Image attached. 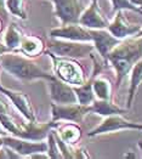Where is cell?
Wrapping results in <instances>:
<instances>
[{
  "instance_id": "15",
  "label": "cell",
  "mask_w": 142,
  "mask_h": 159,
  "mask_svg": "<svg viewBox=\"0 0 142 159\" xmlns=\"http://www.w3.org/2000/svg\"><path fill=\"white\" fill-rule=\"evenodd\" d=\"M128 124L129 120L121 117V114H114V116H108L106 117V119L98 124L95 129L90 130L88 133L89 137H95L98 135H103V134L109 133H117V131H121V130H128Z\"/></svg>"
},
{
  "instance_id": "13",
  "label": "cell",
  "mask_w": 142,
  "mask_h": 159,
  "mask_svg": "<svg viewBox=\"0 0 142 159\" xmlns=\"http://www.w3.org/2000/svg\"><path fill=\"white\" fill-rule=\"evenodd\" d=\"M79 23L88 29H106L108 21L106 20L98 6V1H91L90 5L80 15Z\"/></svg>"
},
{
  "instance_id": "35",
  "label": "cell",
  "mask_w": 142,
  "mask_h": 159,
  "mask_svg": "<svg viewBox=\"0 0 142 159\" xmlns=\"http://www.w3.org/2000/svg\"><path fill=\"white\" fill-rule=\"evenodd\" d=\"M90 1H98V0H90Z\"/></svg>"
},
{
  "instance_id": "10",
  "label": "cell",
  "mask_w": 142,
  "mask_h": 159,
  "mask_svg": "<svg viewBox=\"0 0 142 159\" xmlns=\"http://www.w3.org/2000/svg\"><path fill=\"white\" fill-rule=\"evenodd\" d=\"M113 18V21L108 25L107 29L118 39L123 40L130 38V37H135L140 30H141V25H134L130 23L129 20L126 18V16L124 15L123 10H118Z\"/></svg>"
},
{
  "instance_id": "21",
  "label": "cell",
  "mask_w": 142,
  "mask_h": 159,
  "mask_svg": "<svg viewBox=\"0 0 142 159\" xmlns=\"http://www.w3.org/2000/svg\"><path fill=\"white\" fill-rule=\"evenodd\" d=\"M23 35L25 34L21 32V29L17 27V25L11 23L6 29V33H5V37H4V44L11 51H17L20 45H21Z\"/></svg>"
},
{
  "instance_id": "5",
  "label": "cell",
  "mask_w": 142,
  "mask_h": 159,
  "mask_svg": "<svg viewBox=\"0 0 142 159\" xmlns=\"http://www.w3.org/2000/svg\"><path fill=\"white\" fill-rule=\"evenodd\" d=\"M53 4L55 16L61 22V26L68 23H79V18L85 10L81 0H50Z\"/></svg>"
},
{
  "instance_id": "14",
  "label": "cell",
  "mask_w": 142,
  "mask_h": 159,
  "mask_svg": "<svg viewBox=\"0 0 142 159\" xmlns=\"http://www.w3.org/2000/svg\"><path fill=\"white\" fill-rule=\"evenodd\" d=\"M53 131L60 140H62L65 143L69 146H76L80 141L83 135L81 128L79 126L78 123H74V121H65V123L56 121Z\"/></svg>"
},
{
  "instance_id": "3",
  "label": "cell",
  "mask_w": 142,
  "mask_h": 159,
  "mask_svg": "<svg viewBox=\"0 0 142 159\" xmlns=\"http://www.w3.org/2000/svg\"><path fill=\"white\" fill-rule=\"evenodd\" d=\"M45 53L51 58L53 75L72 86H78L84 84L88 78L83 66L76 58L62 57L45 50Z\"/></svg>"
},
{
  "instance_id": "23",
  "label": "cell",
  "mask_w": 142,
  "mask_h": 159,
  "mask_svg": "<svg viewBox=\"0 0 142 159\" xmlns=\"http://www.w3.org/2000/svg\"><path fill=\"white\" fill-rule=\"evenodd\" d=\"M46 139H48V149H46V153H48L49 158H51V159L62 158V153H61L60 146H58V143H57V140H56V137H55L53 129L49 133Z\"/></svg>"
},
{
  "instance_id": "20",
  "label": "cell",
  "mask_w": 142,
  "mask_h": 159,
  "mask_svg": "<svg viewBox=\"0 0 142 159\" xmlns=\"http://www.w3.org/2000/svg\"><path fill=\"white\" fill-rule=\"evenodd\" d=\"M92 89L95 97L98 100H112L111 81L103 75H96L92 79Z\"/></svg>"
},
{
  "instance_id": "24",
  "label": "cell",
  "mask_w": 142,
  "mask_h": 159,
  "mask_svg": "<svg viewBox=\"0 0 142 159\" xmlns=\"http://www.w3.org/2000/svg\"><path fill=\"white\" fill-rule=\"evenodd\" d=\"M112 2V12H117L118 10H129L142 15V7L134 5L130 0H111Z\"/></svg>"
},
{
  "instance_id": "26",
  "label": "cell",
  "mask_w": 142,
  "mask_h": 159,
  "mask_svg": "<svg viewBox=\"0 0 142 159\" xmlns=\"http://www.w3.org/2000/svg\"><path fill=\"white\" fill-rule=\"evenodd\" d=\"M6 0H0V17L5 18L7 16V11H6Z\"/></svg>"
},
{
  "instance_id": "27",
  "label": "cell",
  "mask_w": 142,
  "mask_h": 159,
  "mask_svg": "<svg viewBox=\"0 0 142 159\" xmlns=\"http://www.w3.org/2000/svg\"><path fill=\"white\" fill-rule=\"evenodd\" d=\"M128 130H140V131H142V123L129 121V124H128Z\"/></svg>"
},
{
  "instance_id": "16",
  "label": "cell",
  "mask_w": 142,
  "mask_h": 159,
  "mask_svg": "<svg viewBox=\"0 0 142 159\" xmlns=\"http://www.w3.org/2000/svg\"><path fill=\"white\" fill-rule=\"evenodd\" d=\"M46 45L44 40L37 35H23L21 45L17 52H21L27 57H38L41 53L45 52Z\"/></svg>"
},
{
  "instance_id": "36",
  "label": "cell",
  "mask_w": 142,
  "mask_h": 159,
  "mask_svg": "<svg viewBox=\"0 0 142 159\" xmlns=\"http://www.w3.org/2000/svg\"><path fill=\"white\" fill-rule=\"evenodd\" d=\"M0 69H1V65H0Z\"/></svg>"
},
{
  "instance_id": "8",
  "label": "cell",
  "mask_w": 142,
  "mask_h": 159,
  "mask_svg": "<svg viewBox=\"0 0 142 159\" xmlns=\"http://www.w3.org/2000/svg\"><path fill=\"white\" fill-rule=\"evenodd\" d=\"M48 83H49V89H50V97L53 103H57V105L78 103L77 95L72 85L56 78L55 75L51 79L48 80Z\"/></svg>"
},
{
  "instance_id": "30",
  "label": "cell",
  "mask_w": 142,
  "mask_h": 159,
  "mask_svg": "<svg viewBox=\"0 0 142 159\" xmlns=\"http://www.w3.org/2000/svg\"><path fill=\"white\" fill-rule=\"evenodd\" d=\"M134 5H136V6H139V7H142V0H130Z\"/></svg>"
},
{
  "instance_id": "29",
  "label": "cell",
  "mask_w": 142,
  "mask_h": 159,
  "mask_svg": "<svg viewBox=\"0 0 142 159\" xmlns=\"http://www.w3.org/2000/svg\"><path fill=\"white\" fill-rule=\"evenodd\" d=\"M2 135H6V130L0 125V147L2 146V142H1V136H2Z\"/></svg>"
},
{
  "instance_id": "12",
  "label": "cell",
  "mask_w": 142,
  "mask_h": 159,
  "mask_svg": "<svg viewBox=\"0 0 142 159\" xmlns=\"http://www.w3.org/2000/svg\"><path fill=\"white\" fill-rule=\"evenodd\" d=\"M90 33L95 50L98 52L101 57H103V61L107 65V55L121 40L116 38L107 28L106 29H90Z\"/></svg>"
},
{
  "instance_id": "7",
  "label": "cell",
  "mask_w": 142,
  "mask_h": 159,
  "mask_svg": "<svg viewBox=\"0 0 142 159\" xmlns=\"http://www.w3.org/2000/svg\"><path fill=\"white\" fill-rule=\"evenodd\" d=\"M86 114H89V106H83L80 103H51L52 121H74L79 124L83 121Z\"/></svg>"
},
{
  "instance_id": "32",
  "label": "cell",
  "mask_w": 142,
  "mask_h": 159,
  "mask_svg": "<svg viewBox=\"0 0 142 159\" xmlns=\"http://www.w3.org/2000/svg\"><path fill=\"white\" fill-rule=\"evenodd\" d=\"M124 157H125V158H126V157H132V158H135L136 156H135V154L132 153V154H126V156H124Z\"/></svg>"
},
{
  "instance_id": "25",
  "label": "cell",
  "mask_w": 142,
  "mask_h": 159,
  "mask_svg": "<svg viewBox=\"0 0 142 159\" xmlns=\"http://www.w3.org/2000/svg\"><path fill=\"white\" fill-rule=\"evenodd\" d=\"M90 154L85 147L73 148V159H89Z\"/></svg>"
},
{
  "instance_id": "28",
  "label": "cell",
  "mask_w": 142,
  "mask_h": 159,
  "mask_svg": "<svg viewBox=\"0 0 142 159\" xmlns=\"http://www.w3.org/2000/svg\"><path fill=\"white\" fill-rule=\"evenodd\" d=\"M11 50L5 45V44H2V43H0V56L1 55H4V53H6V52H10Z\"/></svg>"
},
{
  "instance_id": "18",
  "label": "cell",
  "mask_w": 142,
  "mask_h": 159,
  "mask_svg": "<svg viewBox=\"0 0 142 159\" xmlns=\"http://www.w3.org/2000/svg\"><path fill=\"white\" fill-rule=\"evenodd\" d=\"M130 84H129V90H128V100H126V107L131 108L136 93L142 84V58L132 67L131 72H130Z\"/></svg>"
},
{
  "instance_id": "19",
  "label": "cell",
  "mask_w": 142,
  "mask_h": 159,
  "mask_svg": "<svg viewBox=\"0 0 142 159\" xmlns=\"http://www.w3.org/2000/svg\"><path fill=\"white\" fill-rule=\"evenodd\" d=\"M92 79H94V77L91 75L84 84L73 86L76 95H77L78 103H80L83 106H90L96 98L95 93H94V89H92Z\"/></svg>"
},
{
  "instance_id": "9",
  "label": "cell",
  "mask_w": 142,
  "mask_h": 159,
  "mask_svg": "<svg viewBox=\"0 0 142 159\" xmlns=\"http://www.w3.org/2000/svg\"><path fill=\"white\" fill-rule=\"evenodd\" d=\"M50 37L57 39L92 43L90 29L81 26L80 23H68L58 28H53L50 30Z\"/></svg>"
},
{
  "instance_id": "4",
  "label": "cell",
  "mask_w": 142,
  "mask_h": 159,
  "mask_svg": "<svg viewBox=\"0 0 142 159\" xmlns=\"http://www.w3.org/2000/svg\"><path fill=\"white\" fill-rule=\"evenodd\" d=\"M46 51L52 52L57 56L62 57H71V58H83L88 55H90L95 46L92 43H85V41H73V40L57 39L51 38L46 44Z\"/></svg>"
},
{
  "instance_id": "31",
  "label": "cell",
  "mask_w": 142,
  "mask_h": 159,
  "mask_svg": "<svg viewBox=\"0 0 142 159\" xmlns=\"http://www.w3.org/2000/svg\"><path fill=\"white\" fill-rule=\"evenodd\" d=\"M2 28H4V21H2V18L0 17V33L2 32Z\"/></svg>"
},
{
  "instance_id": "11",
  "label": "cell",
  "mask_w": 142,
  "mask_h": 159,
  "mask_svg": "<svg viewBox=\"0 0 142 159\" xmlns=\"http://www.w3.org/2000/svg\"><path fill=\"white\" fill-rule=\"evenodd\" d=\"M0 93H4L11 101V103L17 108V111L28 121L35 120V113H34L33 105H32L28 95H26L25 93H21V91H15L11 89H7V88L2 86L1 83H0Z\"/></svg>"
},
{
  "instance_id": "34",
  "label": "cell",
  "mask_w": 142,
  "mask_h": 159,
  "mask_svg": "<svg viewBox=\"0 0 142 159\" xmlns=\"http://www.w3.org/2000/svg\"><path fill=\"white\" fill-rule=\"evenodd\" d=\"M137 145H139V147L141 148V151H142V141H139V143H137Z\"/></svg>"
},
{
  "instance_id": "6",
  "label": "cell",
  "mask_w": 142,
  "mask_h": 159,
  "mask_svg": "<svg viewBox=\"0 0 142 159\" xmlns=\"http://www.w3.org/2000/svg\"><path fill=\"white\" fill-rule=\"evenodd\" d=\"M1 142L4 146L10 147L13 149L17 154H20L22 158L25 157H30L34 153L39 152H46L48 149V142L44 141H32L17 136H7L2 135L1 136Z\"/></svg>"
},
{
  "instance_id": "2",
  "label": "cell",
  "mask_w": 142,
  "mask_h": 159,
  "mask_svg": "<svg viewBox=\"0 0 142 159\" xmlns=\"http://www.w3.org/2000/svg\"><path fill=\"white\" fill-rule=\"evenodd\" d=\"M0 65L4 70L10 73L16 79L25 83H30L38 79L49 80L53 77L52 73L46 72L39 66L38 62L17 51H10L1 55Z\"/></svg>"
},
{
  "instance_id": "33",
  "label": "cell",
  "mask_w": 142,
  "mask_h": 159,
  "mask_svg": "<svg viewBox=\"0 0 142 159\" xmlns=\"http://www.w3.org/2000/svg\"><path fill=\"white\" fill-rule=\"evenodd\" d=\"M135 37H142V28H141V30H140V32H139V33H137Z\"/></svg>"
},
{
  "instance_id": "17",
  "label": "cell",
  "mask_w": 142,
  "mask_h": 159,
  "mask_svg": "<svg viewBox=\"0 0 142 159\" xmlns=\"http://www.w3.org/2000/svg\"><path fill=\"white\" fill-rule=\"evenodd\" d=\"M126 111L118 105L113 103L112 100H98L95 98V101L89 106V113L98 114L102 117L114 116V114H124Z\"/></svg>"
},
{
  "instance_id": "22",
  "label": "cell",
  "mask_w": 142,
  "mask_h": 159,
  "mask_svg": "<svg viewBox=\"0 0 142 159\" xmlns=\"http://www.w3.org/2000/svg\"><path fill=\"white\" fill-rule=\"evenodd\" d=\"M7 11L20 20H27L26 0H6Z\"/></svg>"
},
{
  "instance_id": "1",
  "label": "cell",
  "mask_w": 142,
  "mask_h": 159,
  "mask_svg": "<svg viewBox=\"0 0 142 159\" xmlns=\"http://www.w3.org/2000/svg\"><path fill=\"white\" fill-rule=\"evenodd\" d=\"M142 58V37H130L123 39L107 55L109 63L116 72V86L119 89L128 78L132 67Z\"/></svg>"
}]
</instances>
